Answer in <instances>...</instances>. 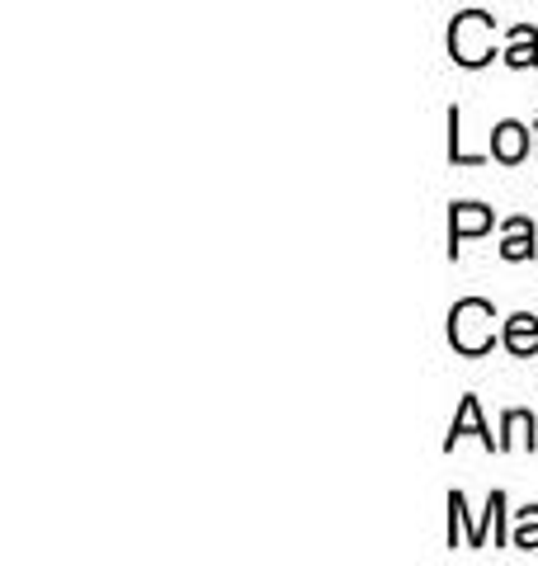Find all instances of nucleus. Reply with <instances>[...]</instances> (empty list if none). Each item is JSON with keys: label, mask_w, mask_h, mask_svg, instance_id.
<instances>
[{"label": "nucleus", "mask_w": 538, "mask_h": 566, "mask_svg": "<svg viewBox=\"0 0 538 566\" xmlns=\"http://www.w3.org/2000/svg\"><path fill=\"white\" fill-rule=\"evenodd\" d=\"M496 307L482 303V297H463V303L448 312V340H454L458 354H487L496 345Z\"/></svg>", "instance_id": "f257e3e1"}, {"label": "nucleus", "mask_w": 538, "mask_h": 566, "mask_svg": "<svg viewBox=\"0 0 538 566\" xmlns=\"http://www.w3.org/2000/svg\"><path fill=\"white\" fill-rule=\"evenodd\" d=\"M492 14H482V10H468V14H458L454 29H448V52H454V62L458 66H487L496 57V43H492Z\"/></svg>", "instance_id": "f03ea898"}, {"label": "nucleus", "mask_w": 538, "mask_h": 566, "mask_svg": "<svg viewBox=\"0 0 538 566\" xmlns=\"http://www.w3.org/2000/svg\"><path fill=\"white\" fill-rule=\"evenodd\" d=\"M492 222H496L492 208H482V203H458L454 218H448V255H458V241L492 232Z\"/></svg>", "instance_id": "7ed1b4c3"}, {"label": "nucleus", "mask_w": 538, "mask_h": 566, "mask_svg": "<svg viewBox=\"0 0 538 566\" xmlns=\"http://www.w3.org/2000/svg\"><path fill=\"white\" fill-rule=\"evenodd\" d=\"M492 156H496V161H506V166L525 161V156H529V128H525V123H515V118L496 123V128H492Z\"/></svg>", "instance_id": "20e7f679"}, {"label": "nucleus", "mask_w": 538, "mask_h": 566, "mask_svg": "<svg viewBox=\"0 0 538 566\" xmlns=\"http://www.w3.org/2000/svg\"><path fill=\"white\" fill-rule=\"evenodd\" d=\"M463 434H477L487 449H500V439H492V430H487V424H482V406H477V397H463V406H458L454 424H448V444H444V449H454Z\"/></svg>", "instance_id": "39448f33"}, {"label": "nucleus", "mask_w": 538, "mask_h": 566, "mask_svg": "<svg viewBox=\"0 0 538 566\" xmlns=\"http://www.w3.org/2000/svg\"><path fill=\"white\" fill-rule=\"evenodd\" d=\"M506 349L510 354H519V359H529V354L538 349V316H529V312H515L510 322H506Z\"/></svg>", "instance_id": "423d86ee"}, {"label": "nucleus", "mask_w": 538, "mask_h": 566, "mask_svg": "<svg viewBox=\"0 0 538 566\" xmlns=\"http://www.w3.org/2000/svg\"><path fill=\"white\" fill-rule=\"evenodd\" d=\"M538 251L534 245V222L529 218H510L506 222V241H500V255L506 260H529Z\"/></svg>", "instance_id": "0eeeda50"}, {"label": "nucleus", "mask_w": 538, "mask_h": 566, "mask_svg": "<svg viewBox=\"0 0 538 566\" xmlns=\"http://www.w3.org/2000/svg\"><path fill=\"white\" fill-rule=\"evenodd\" d=\"M506 62L510 66H538V33L529 24L510 29V48H506Z\"/></svg>", "instance_id": "6e6552de"}, {"label": "nucleus", "mask_w": 538, "mask_h": 566, "mask_svg": "<svg viewBox=\"0 0 538 566\" xmlns=\"http://www.w3.org/2000/svg\"><path fill=\"white\" fill-rule=\"evenodd\" d=\"M515 547H538V505L519 510V524H515Z\"/></svg>", "instance_id": "1a4fd4ad"}]
</instances>
